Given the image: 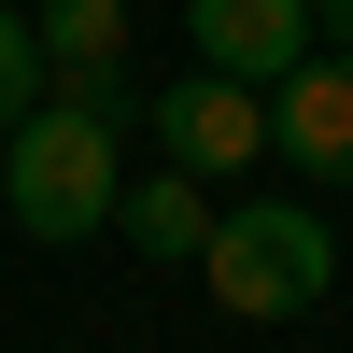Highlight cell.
Masks as SVG:
<instances>
[{"mask_svg":"<svg viewBox=\"0 0 353 353\" xmlns=\"http://www.w3.org/2000/svg\"><path fill=\"white\" fill-rule=\"evenodd\" d=\"M113 198H128V113L43 99L28 128H0V212H14L28 241H99Z\"/></svg>","mask_w":353,"mask_h":353,"instance_id":"cell-1","label":"cell"},{"mask_svg":"<svg viewBox=\"0 0 353 353\" xmlns=\"http://www.w3.org/2000/svg\"><path fill=\"white\" fill-rule=\"evenodd\" d=\"M198 283H212L226 325H297V311L339 283V241H325L311 198H226L212 241H198Z\"/></svg>","mask_w":353,"mask_h":353,"instance_id":"cell-2","label":"cell"},{"mask_svg":"<svg viewBox=\"0 0 353 353\" xmlns=\"http://www.w3.org/2000/svg\"><path fill=\"white\" fill-rule=\"evenodd\" d=\"M156 156L170 170H254V156H283L269 141V85H241V71H184V85H156Z\"/></svg>","mask_w":353,"mask_h":353,"instance_id":"cell-3","label":"cell"},{"mask_svg":"<svg viewBox=\"0 0 353 353\" xmlns=\"http://www.w3.org/2000/svg\"><path fill=\"white\" fill-rule=\"evenodd\" d=\"M28 43H43V99L141 113V85H128V0H43V14H28Z\"/></svg>","mask_w":353,"mask_h":353,"instance_id":"cell-4","label":"cell"},{"mask_svg":"<svg viewBox=\"0 0 353 353\" xmlns=\"http://www.w3.org/2000/svg\"><path fill=\"white\" fill-rule=\"evenodd\" d=\"M198 28V71H241V85H283L325 28H311V0H184Z\"/></svg>","mask_w":353,"mask_h":353,"instance_id":"cell-5","label":"cell"},{"mask_svg":"<svg viewBox=\"0 0 353 353\" xmlns=\"http://www.w3.org/2000/svg\"><path fill=\"white\" fill-rule=\"evenodd\" d=\"M269 141H283L297 170H339V184H353V57H339V43H311L297 71L269 85Z\"/></svg>","mask_w":353,"mask_h":353,"instance_id":"cell-6","label":"cell"},{"mask_svg":"<svg viewBox=\"0 0 353 353\" xmlns=\"http://www.w3.org/2000/svg\"><path fill=\"white\" fill-rule=\"evenodd\" d=\"M113 226H128L141 254H198V241H212V184H198V170H128Z\"/></svg>","mask_w":353,"mask_h":353,"instance_id":"cell-7","label":"cell"},{"mask_svg":"<svg viewBox=\"0 0 353 353\" xmlns=\"http://www.w3.org/2000/svg\"><path fill=\"white\" fill-rule=\"evenodd\" d=\"M43 113V43H28V14H0V128H28Z\"/></svg>","mask_w":353,"mask_h":353,"instance_id":"cell-8","label":"cell"},{"mask_svg":"<svg viewBox=\"0 0 353 353\" xmlns=\"http://www.w3.org/2000/svg\"><path fill=\"white\" fill-rule=\"evenodd\" d=\"M311 28H325V43H339V57H353V0H311Z\"/></svg>","mask_w":353,"mask_h":353,"instance_id":"cell-9","label":"cell"}]
</instances>
